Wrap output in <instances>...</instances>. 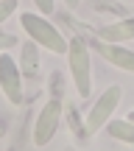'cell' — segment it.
I'll list each match as a JSON object with an SVG mask.
<instances>
[{"label": "cell", "instance_id": "cell-1", "mask_svg": "<svg viewBox=\"0 0 134 151\" xmlns=\"http://www.w3.org/2000/svg\"><path fill=\"white\" fill-rule=\"evenodd\" d=\"M20 25H22V31H25L37 45H42L45 50H50V53H67V39H64V34H62L53 22H48L42 14L22 11Z\"/></svg>", "mask_w": 134, "mask_h": 151}, {"label": "cell", "instance_id": "cell-2", "mask_svg": "<svg viewBox=\"0 0 134 151\" xmlns=\"http://www.w3.org/2000/svg\"><path fill=\"white\" fill-rule=\"evenodd\" d=\"M67 67L73 76V84L81 98H90L92 92V59L90 48L81 39H67Z\"/></svg>", "mask_w": 134, "mask_h": 151}, {"label": "cell", "instance_id": "cell-3", "mask_svg": "<svg viewBox=\"0 0 134 151\" xmlns=\"http://www.w3.org/2000/svg\"><path fill=\"white\" fill-rule=\"evenodd\" d=\"M120 95H123V90H120V84H112L103 90L101 98H95V104L90 106V112H87V120H84V129L87 134H95V132L106 129V123L112 120L115 109H118L120 104Z\"/></svg>", "mask_w": 134, "mask_h": 151}, {"label": "cell", "instance_id": "cell-4", "mask_svg": "<svg viewBox=\"0 0 134 151\" xmlns=\"http://www.w3.org/2000/svg\"><path fill=\"white\" fill-rule=\"evenodd\" d=\"M62 115H64V104H62L59 98L48 101L42 109H39L37 123H34V146L45 148L50 140H53L56 129H59V123H62Z\"/></svg>", "mask_w": 134, "mask_h": 151}, {"label": "cell", "instance_id": "cell-5", "mask_svg": "<svg viewBox=\"0 0 134 151\" xmlns=\"http://www.w3.org/2000/svg\"><path fill=\"white\" fill-rule=\"evenodd\" d=\"M0 90L6 92V98L14 106L22 104V70L14 62V56L6 53V50L0 53Z\"/></svg>", "mask_w": 134, "mask_h": 151}, {"label": "cell", "instance_id": "cell-6", "mask_svg": "<svg viewBox=\"0 0 134 151\" xmlns=\"http://www.w3.org/2000/svg\"><path fill=\"white\" fill-rule=\"evenodd\" d=\"M95 53H101L112 67H120L126 73H134V50H129L126 45H115V42H92Z\"/></svg>", "mask_w": 134, "mask_h": 151}, {"label": "cell", "instance_id": "cell-7", "mask_svg": "<svg viewBox=\"0 0 134 151\" xmlns=\"http://www.w3.org/2000/svg\"><path fill=\"white\" fill-rule=\"evenodd\" d=\"M98 39H101V42H115V45H123V42H129V39H134V17L101 25L98 28Z\"/></svg>", "mask_w": 134, "mask_h": 151}, {"label": "cell", "instance_id": "cell-8", "mask_svg": "<svg viewBox=\"0 0 134 151\" xmlns=\"http://www.w3.org/2000/svg\"><path fill=\"white\" fill-rule=\"evenodd\" d=\"M20 70L22 78H37L39 76V53H37V42H22V56H20Z\"/></svg>", "mask_w": 134, "mask_h": 151}, {"label": "cell", "instance_id": "cell-9", "mask_svg": "<svg viewBox=\"0 0 134 151\" xmlns=\"http://www.w3.org/2000/svg\"><path fill=\"white\" fill-rule=\"evenodd\" d=\"M106 132H109V137H112V140L126 143V146H134V123H131L129 118H123V120L112 118V120L106 123Z\"/></svg>", "mask_w": 134, "mask_h": 151}, {"label": "cell", "instance_id": "cell-10", "mask_svg": "<svg viewBox=\"0 0 134 151\" xmlns=\"http://www.w3.org/2000/svg\"><path fill=\"white\" fill-rule=\"evenodd\" d=\"M17 9V0H0V22H6Z\"/></svg>", "mask_w": 134, "mask_h": 151}, {"label": "cell", "instance_id": "cell-11", "mask_svg": "<svg viewBox=\"0 0 134 151\" xmlns=\"http://www.w3.org/2000/svg\"><path fill=\"white\" fill-rule=\"evenodd\" d=\"M98 6H106L103 11H112V14H126V6L123 3H115V0H92Z\"/></svg>", "mask_w": 134, "mask_h": 151}, {"label": "cell", "instance_id": "cell-12", "mask_svg": "<svg viewBox=\"0 0 134 151\" xmlns=\"http://www.w3.org/2000/svg\"><path fill=\"white\" fill-rule=\"evenodd\" d=\"M34 6L42 11V17L50 14V11H56V0H34Z\"/></svg>", "mask_w": 134, "mask_h": 151}, {"label": "cell", "instance_id": "cell-13", "mask_svg": "<svg viewBox=\"0 0 134 151\" xmlns=\"http://www.w3.org/2000/svg\"><path fill=\"white\" fill-rule=\"evenodd\" d=\"M17 42H20V39L11 37V34H0V53H3V50H9V48H14Z\"/></svg>", "mask_w": 134, "mask_h": 151}, {"label": "cell", "instance_id": "cell-14", "mask_svg": "<svg viewBox=\"0 0 134 151\" xmlns=\"http://www.w3.org/2000/svg\"><path fill=\"white\" fill-rule=\"evenodd\" d=\"M64 3L70 6V9H75V6H78V3H81V0H64Z\"/></svg>", "mask_w": 134, "mask_h": 151}, {"label": "cell", "instance_id": "cell-15", "mask_svg": "<svg viewBox=\"0 0 134 151\" xmlns=\"http://www.w3.org/2000/svg\"><path fill=\"white\" fill-rule=\"evenodd\" d=\"M6 134V123H0V137H3Z\"/></svg>", "mask_w": 134, "mask_h": 151}, {"label": "cell", "instance_id": "cell-16", "mask_svg": "<svg viewBox=\"0 0 134 151\" xmlns=\"http://www.w3.org/2000/svg\"><path fill=\"white\" fill-rule=\"evenodd\" d=\"M126 118H129V120H131V123H134V109H131V112H129V115H126Z\"/></svg>", "mask_w": 134, "mask_h": 151}, {"label": "cell", "instance_id": "cell-17", "mask_svg": "<svg viewBox=\"0 0 134 151\" xmlns=\"http://www.w3.org/2000/svg\"><path fill=\"white\" fill-rule=\"evenodd\" d=\"M64 151H75V148H73V146H67V148H64Z\"/></svg>", "mask_w": 134, "mask_h": 151}]
</instances>
